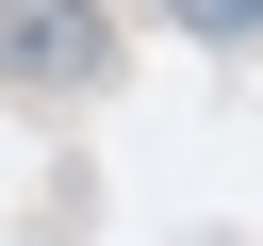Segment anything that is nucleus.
I'll return each mask as SVG.
<instances>
[{
	"label": "nucleus",
	"mask_w": 263,
	"mask_h": 246,
	"mask_svg": "<svg viewBox=\"0 0 263 246\" xmlns=\"http://www.w3.org/2000/svg\"><path fill=\"white\" fill-rule=\"evenodd\" d=\"M115 66V0H0V82L16 98H66Z\"/></svg>",
	"instance_id": "nucleus-1"
}]
</instances>
